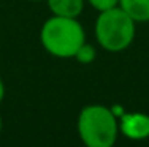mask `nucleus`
I'll use <instances>...</instances> for the list:
<instances>
[{
  "instance_id": "obj_11",
  "label": "nucleus",
  "mask_w": 149,
  "mask_h": 147,
  "mask_svg": "<svg viewBox=\"0 0 149 147\" xmlns=\"http://www.w3.org/2000/svg\"><path fill=\"white\" fill-rule=\"evenodd\" d=\"M30 2H38V0H30Z\"/></svg>"
},
{
  "instance_id": "obj_9",
  "label": "nucleus",
  "mask_w": 149,
  "mask_h": 147,
  "mask_svg": "<svg viewBox=\"0 0 149 147\" xmlns=\"http://www.w3.org/2000/svg\"><path fill=\"white\" fill-rule=\"evenodd\" d=\"M3 98H5V84H3L2 78H0V103L3 101Z\"/></svg>"
},
{
  "instance_id": "obj_8",
  "label": "nucleus",
  "mask_w": 149,
  "mask_h": 147,
  "mask_svg": "<svg viewBox=\"0 0 149 147\" xmlns=\"http://www.w3.org/2000/svg\"><path fill=\"white\" fill-rule=\"evenodd\" d=\"M87 2H89V5L94 10H97L98 13L119 6V0H87Z\"/></svg>"
},
{
  "instance_id": "obj_3",
  "label": "nucleus",
  "mask_w": 149,
  "mask_h": 147,
  "mask_svg": "<svg viewBox=\"0 0 149 147\" xmlns=\"http://www.w3.org/2000/svg\"><path fill=\"white\" fill-rule=\"evenodd\" d=\"M95 38L105 51L120 52L133 43L136 35V22L120 6L106 10L95 21Z\"/></svg>"
},
{
  "instance_id": "obj_4",
  "label": "nucleus",
  "mask_w": 149,
  "mask_h": 147,
  "mask_svg": "<svg viewBox=\"0 0 149 147\" xmlns=\"http://www.w3.org/2000/svg\"><path fill=\"white\" fill-rule=\"evenodd\" d=\"M119 133L132 141L149 138V115L144 112H125L120 115Z\"/></svg>"
},
{
  "instance_id": "obj_6",
  "label": "nucleus",
  "mask_w": 149,
  "mask_h": 147,
  "mask_svg": "<svg viewBox=\"0 0 149 147\" xmlns=\"http://www.w3.org/2000/svg\"><path fill=\"white\" fill-rule=\"evenodd\" d=\"M119 6L135 22L149 21V0H119Z\"/></svg>"
},
{
  "instance_id": "obj_7",
  "label": "nucleus",
  "mask_w": 149,
  "mask_h": 147,
  "mask_svg": "<svg viewBox=\"0 0 149 147\" xmlns=\"http://www.w3.org/2000/svg\"><path fill=\"white\" fill-rule=\"evenodd\" d=\"M95 57H97V51H95V48L89 43H83L79 46V49L76 51V54H74V59L83 65L92 63V62L95 60Z\"/></svg>"
},
{
  "instance_id": "obj_1",
  "label": "nucleus",
  "mask_w": 149,
  "mask_h": 147,
  "mask_svg": "<svg viewBox=\"0 0 149 147\" xmlns=\"http://www.w3.org/2000/svg\"><path fill=\"white\" fill-rule=\"evenodd\" d=\"M45 51L57 59H74V54L86 43V32L76 17L51 16L40 30Z\"/></svg>"
},
{
  "instance_id": "obj_5",
  "label": "nucleus",
  "mask_w": 149,
  "mask_h": 147,
  "mask_svg": "<svg viewBox=\"0 0 149 147\" xmlns=\"http://www.w3.org/2000/svg\"><path fill=\"white\" fill-rule=\"evenodd\" d=\"M52 16L76 17L84 10V0H46Z\"/></svg>"
},
{
  "instance_id": "obj_10",
  "label": "nucleus",
  "mask_w": 149,
  "mask_h": 147,
  "mask_svg": "<svg viewBox=\"0 0 149 147\" xmlns=\"http://www.w3.org/2000/svg\"><path fill=\"white\" fill-rule=\"evenodd\" d=\"M0 133H2V115H0Z\"/></svg>"
},
{
  "instance_id": "obj_2",
  "label": "nucleus",
  "mask_w": 149,
  "mask_h": 147,
  "mask_svg": "<svg viewBox=\"0 0 149 147\" xmlns=\"http://www.w3.org/2000/svg\"><path fill=\"white\" fill-rule=\"evenodd\" d=\"M78 135L86 147H114L119 120L114 111L103 104H87L78 115Z\"/></svg>"
}]
</instances>
